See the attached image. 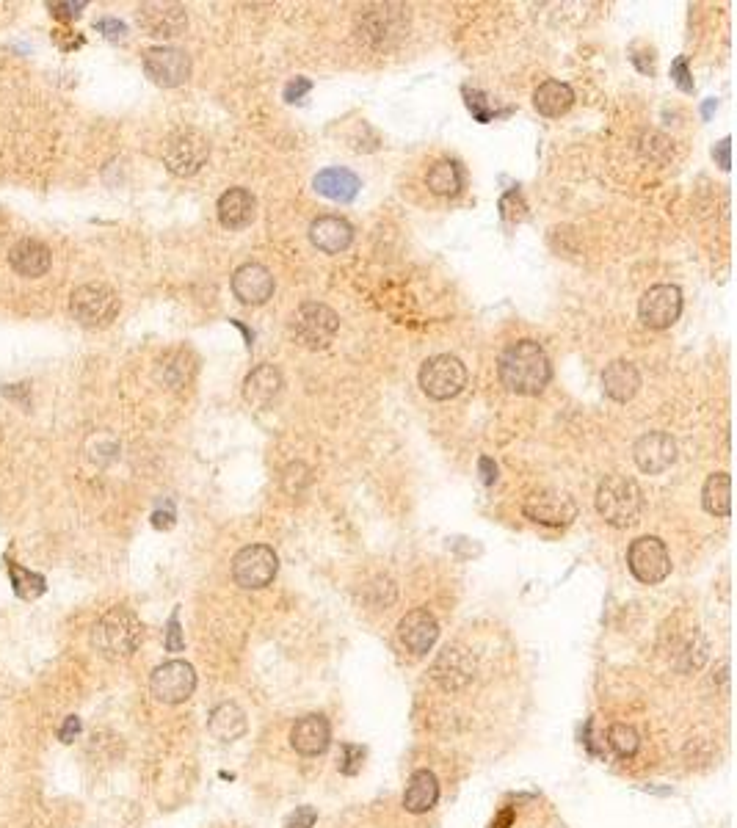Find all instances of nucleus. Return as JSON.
<instances>
[{
  "label": "nucleus",
  "instance_id": "1",
  "mask_svg": "<svg viewBox=\"0 0 737 828\" xmlns=\"http://www.w3.org/2000/svg\"><path fill=\"white\" fill-rule=\"evenodd\" d=\"M497 373L511 392L536 395V392H542L547 387L553 368H550V359L544 354V348L536 340H519V343L508 345L506 351L500 354Z\"/></svg>",
  "mask_w": 737,
  "mask_h": 828
},
{
  "label": "nucleus",
  "instance_id": "2",
  "mask_svg": "<svg viewBox=\"0 0 737 828\" xmlns=\"http://www.w3.org/2000/svg\"><path fill=\"white\" fill-rule=\"evenodd\" d=\"M597 511L613 528H633L644 511V492L627 475H605L597 489Z\"/></svg>",
  "mask_w": 737,
  "mask_h": 828
},
{
  "label": "nucleus",
  "instance_id": "3",
  "mask_svg": "<svg viewBox=\"0 0 737 828\" xmlns=\"http://www.w3.org/2000/svg\"><path fill=\"white\" fill-rule=\"evenodd\" d=\"M92 644L108 660H125L141 644V621L133 610L111 608L94 624Z\"/></svg>",
  "mask_w": 737,
  "mask_h": 828
},
{
  "label": "nucleus",
  "instance_id": "4",
  "mask_svg": "<svg viewBox=\"0 0 737 828\" xmlns=\"http://www.w3.org/2000/svg\"><path fill=\"white\" fill-rule=\"evenodd\" d=\"M210 158V141L205 133L194 127L174 130L172 136L163 141V163L166 169L177 177H194Z\"/></svg>",
  "mask_w": 737,
  "mask_h": 828
},
{
  "label": "nucleus",
  "instance_id": "5",
  "mask_svg": "<svg viewBox=\"0 0 737 828\" xmlns=\"http://www.w3.org/2000/svg\"><path fill=\"white\" fill-rule=\"evenodd\" d=\"M337 329H340L337 312L329 304H321V301L301 304L299 310L293 312V318H290V334L296 337V343H301L304 348H312V351L326 348V345L332 343Z\"/></svg>",
  "mask_w": 737,
  "mask_h": 828
},
{
  "label": "nucleus",
  "instance_id": "6",
  "mask_svg": "<svg viewBox=\"0 0 737 828\" xmlns=\"http://www.w3.org/2000/svg\"><path fill=\"white\" fill-rule=\"evenodd\" d=\"M70 312L86 329H103L119 315V296L108 285H81L72 290Z\"/></svg>",
  "mask_w": 737,
  "mask_h": 828
},
{
  "label": "nucleus",
  "instance_id": "7",
  "mask_svg": "<svg viewBox=\"0 0 737 828\" xmlns=\"http://www.w3.org/2000/svg\"><path fill=\"white\" fill-rule=\"evenodd\" d=\"M420 387L434 401H450L467 387V368L453 354H437L420 368Z\"/></svg>",
  "mask_w": 737,
  "mask_h": 828
},
{
  "label": "nucleus",
  "instance_id": "8",
  "mask_svg": "<svg viewBox=\"0 0 737 828\" xmlns=\"http://www.w3.org/2000/svg\"><path fill=\"white\" fill-rule=\"evenodd\" d=\"M279 558L268 544H249L232 558V577L241 588L257 591V588L271 586L277 577Z\"/></svg>",
  "mask_w": 737,
  "mask_h": 828
},
{
  "label": "nucleus",
  "instance_id": "9",
  "mask_svg": "<svg viewBox=\"0 0 737 828\" xmlns=\"http://www.w3.org/2000/svg\"><path fill=\"white\" fill-rule=\"evenodd\" d=\"M627 566L635 580H641L646 586H657L671 575V555L657 536H641L627 550Z\"/></svg>",
  "mask_w": 737,
  "mask_h": 828
},
{
  "label": "nucleus",
  "instance_id": "10",
  "mask_svg": "<svg viewBox=\"0 0 737 828\" xmlns=\"http://www.w3.org/2000/svg\"><path fill=\"white\" fill-rule=\"evenodd\" d=\"M152 696L163 704H183L194 696L196 671L185 660H169L152 671L150 677Z\"/></svg>",
  "mask_w": 737,
  "mask_h": 828
},
{
  "label": "nucleus",
  "instance_id": "11",
  "mask_svg": "<svg viewBox=\"0 0 737 828\" xmlns=\"http://www.w3.org/2000/svg\"><path fill=\"white\" fill-rule=\"evenodd\" d=\"M144 72L152 83L174 89L191 78V58L180 47H152L144 53Z\"/></svg>",
  "mask_w": 737,
  "mask_h": 828
},
{
  "label": "nucleus",
  "instance_id": "12",
  "mask_svg": "<svg viewBox=\"0 0 737 828\" xmlns=\"http://www.w3.org/2000/svg\"><path fill=\"white\" fill-rule=\"evenodd\" d=\"M525 517L539 522V525H547V528H564L569 525L572 519L577 517V503L572 500L569 492H561V489H542V492H533V495L525 500Z\"/></svg>",
  "mask_w": 737,
  "mask_h": 828
},
{
  "label": "nucleus",
  "instance_id": "13",
  "mask_svg": "<svg viewBox=\"0 0 737 828\" xmlns=\"http://www.w3.org/2000/svg\"><path fill=\"white\" fill-rule=\"evenodd\" d=\"M682 312V290L677 285H655L641 296L638 315L649 329H668L674 326Z\"/></svg>",
  "mask_w": 737,
  "mask_h": 828
},
{
  "label": "nucleus",
  "instance_id": "14",
  "mask_svg": "<svg viewBox=\"0 0 737 828\" xmlns=\"http://www.w3.org/2000/svg\"><path fill=\"white\" fill-rule=\"evenodd\" d=\"M431 677L442 690L456 693V690L467 688L475 679V657L461 646H445L434 660Z\"/></svg>",
  "mask_w": 737,
  "mask_h": 828
},
{
  "label": "nucleus",
  "instance_id": "15",
  "mask_svg": "<svg viewBox=\"0 0 737 828\" xmlns=\"http://www.w3.org/2000/svg\"><path fill=\"white\" fill-rule=\"evenodd\" d=\"M404 9L401 6H376V9H365L359 14V39H365L373 47H387L390 39H398L404 34Z\"/></svg>",
  "mask_w": 737,
  "mask_h": 828
},
{
  "label": "nucleus",
  "instance_id": "16",
  "mask_svg": "<svg viewBox=\"0 0 737 828\" xmlns=\"http://www.w3.org/2000/svg\"><path fill=\"white\" fill-rule=\"evenodd\" d=\"M633 459L646 475H660L677 461V442L666 431H649L635 442Z\"/></svg>",
  "mask_w": 737,
  "mask_h": 828
},
{
  "label": "nucleus",
  "instance_id": "17",
  "mask_svg": "<svg viewBox=\"0 0 737 828\" xmlns=\"http://www.w3.org/2000/svg\"><path fill=\"white\" fill-rule=\"evenodd\" d=\"M437 638L439 624L434 619V613H428L426 608L409 610L404 619H401V624H398V641L412 655H426L428 649L437 644Z\"/></svg>",
  "mask_w": 737,
  "mask_h": 828
},
{
  "label": "nucleus",
  "instance_id": "18",
  "mask_svg": "<svg viewBox=\"0 0 737 828\" xmlns=\"http://www.w3.org/2000/svg\"><path fill=\"white\" fill-rule=\"evenodd\" d=\"M139 25L150 36L172 39L183 34L188 17L180 3H144L139 9Z\"/></svg>",
  "mask_w": 737,
  "mask_h": 828
},
{
  "label": "nucleus",
  "instance_id": "19",
  "mask_svg": "<svg viewBox=\"0 0 737 828\" xmlns=\"http://www.w3.org/2000/svg\"><path fill=\"white\" fill-rule=\"evenodd\" d=\"M232 293L243 301V304H265V301L274 296V276L271 271L260 263H246L241 265L235 274H232Z\"/></svg>",
  "mask_w": 737,
  "mask_h": 828
},
{
  "label": "nucleus",
  "instance_id": "20",
  "mask_svg": "<svg viewBox=\"0 0 737 828\" xmlns=\"http://www.w3.org/2000/svg\"><path fill=\"white\" fill-rule=\"evenodd\" d=\"M332 743V726L323 715H304L290 729V746L299 751L301 757H318Z\"/></svg>",
  "mask_w": 737,
  "mask_h": 828
},
{
  "label": "nucleus",
  "instance_id": "21",
  "mask_svg": "<svg viewBox=\"0 0 737 828\" xmlns=\"http://www.w3.org/2000/svg\"><path fill=\"white\" fill-rule=\"evenodd\" d=\"M53 263V254L42 241L34 238H25V241L14 243L12 252H9V265H12L14 274L25 276V279H39L50 271Z\"/></svg>",
  "mask_w": 737,
  "mask_h": 828
},
{
  "label": "nucleus",
  "instance_id": "22",
  "mask_svg": "<svg viewBox=\"0 0 737 828\" xmlns=\"http://www.w3.org/2000/svg\"><path fill=\"white\" fill-rule=\"evenodd\" d=\"M282 387H285L282 373L274 365H260L243 381V398L246 403H252L254 409H268L279 398Z\"/></svg>",
  "mask_w": 737,
  "mask_h": 828
},
{
  "label": "nucleus",
  "instance_id": "23",
  "mask_svg": "<svg viewBox=\"0 0 737 828\" xmlns=\"http://www.w3.org/2000/svg\"><path fill=\"white\" fill-rule=\"evenodd\" d=\"M602 390L616 403L633 401L635 392L641 390V373H638L633 362L613 359L611 365L602 370Z\"/></svg>",
  "mask_w": 737,
  "mask_h": 828
},
{
  "label": "nucleus",
  "instance_id": "24",
  "mask_svg": "<svg viewBox=\"0 0 737 828\" xmlns=\"http://www.w3.org/2000/svg\"><path fill=\"white\" fill-rule=\"evenodd\" d=\"M310 241L326 254L346 252L354 241V227L340 216H321L310 224Z\"/></svg>",
  "mask_w": 737,
  "mask_h": 828
},
{
  "label": "nucleus",
  "instance_id": "25",
  "mask_svg": "<svg viewBox=\"0 0 737 828\" xmlns=\"http://www.w3.org/2000/svg\"><path fill=\"white\" fill-rule=\"evenodd\" d=\"M254 196L246 188H230L219 199V221L227 230H243L254 219Z\"/></svg>",
  "mask_w": 737,
  "mask_h": 828
},
{
  "label": "nucleus",
  "instance_id": "26",
  "mask_svg": "<svg viewBox=\"0 0 737 828\" xmlns=\"http://www.w3.org/2000/svg\"><path fill=\"white\" fill-rule=\"evenodd\" d=\"M315 191L326 199H334V202H351L354 196L359 194V177L348 169H323V172L315 174Z\"/></svg>",
  "mask_w": 737,
  "mask_h": 828
},
{
  "label": "nucleus",
  "instance_id": "27",
  "mask_svg": "<svg viewBox=\"0 0 737 828\" xmlns=\"http://www.w3.org/2000/svg\"><path fill=\"white\" fill-rule=\"evenodd\" d=\"M439 801V784H437V776L431 771H415L412 773V779H409V784H406V793H404V806L406 812H412V815H423V812H428V809H434Z\"/></svg>",
  "mask_w": 737,
  "mask_h": 828
},
{
  "label": "nucleus",
  "instance_id": "28",
  "mask_svg": "<svg viewBox=\"0 0 737 828\" xmlns=\"http://www.w3.org/2000/svg\"><path fill=\"white\" fill-rule=\"evenodd\" d=\"M208 729L210 735L216 737V740H221V743H232V740L246 735V715H243V710L238 704L224 702L210 713Z\"/></svg>",
  "mask_w": 737,
  "mask_h": 828
},
{
  "label": "nucleus",
  "instance_id": "29",
  "mask_svg": "<svg viewBox=\"0 0 737 828\" xmlns=\"http://www.w3.org/2000/svg\"><path fill=\"white\" fill-rule=\"evenodd\" d=\"M575 103V92L569 83L561 81H544L536 94H533V105L542 116H561L566 114Z\"/></svg>",
  "mask_w": 737,
  "mask_h": 828
},
{
  "label": "nucleus",
  "instance_id": "30",
  "mask_svg": "<svg viewBox=\"0 0 737 828\" xmlns=\"http://www.w3.org/2000/svg\"><path fill=\"white\" fill-rule=\"evenodd\" d=\"M702 506L713 517H729L732 511V478L726 472H715L702 489Z\"/></svg>",
  "mask_w": 737,
  "mask_h": 828
},
{
  "label": "nucleus",
  "instance_id": "31",
  "mask_svg": "<svg viewBox=\"0 0 737 828\" xmlns=\"http://www.w3.org/2000/svg\"><path fill=\"white\" fill-rule=\"evenodd\" d=\"M426 185L439 196H453L459 194L461 185H464V174H461L459 163L453 161H437L426 174Z\"/></svg>",
  "mask_w": 737,
  "mask_h": 828
},
{
  "label": "nucleus",
  "instance_id": "32",
  "mask_svg": "<svg viewBox=\"0 0 737 828\" xmlns=\"http://www.w3.org/2000/svg\"><path fill=\"white\" fill-rule=\"evenodd\" d=\"M9 577H12V586H14V594L23 599H36L45 594V577L42 575H34V572H28V569H23V566L17 564H9Z\"/></svg>",
  "mask_w": 737,
  "mask_h": 828
},
{
  "label": "nucleus",
  "instance_id": "33",
  "mask_svg": "<svg viewBox=\"0 0 737 828\" xmlns=\"http://www.w3.org/2000/svg\"><path fill=\"white\" fill-rule=\"evenodd\" d=\"M608 743H611V748L619 757L630 759L635 757V751L641 746V737H638V732H635L633 726L613 724L611 732H608Z\"/></svg>",
  "mask_w": 737,
  "mask_h": 828
},
{
  "label": "nucleus",
  "instance_id": "34",
  "mask_svg": "<svg viewBox=\"0 0 737 828\" xmlns=\"http://www.w3.org/2000/svg\"><path fill=\"white\" fill-rule=\"evenodd\" d=\"M185 351H177V354H172V359L163 365V379H166V384H172V387H183L185 381L191 379V373H185L183 362H185Z\"/></svg>",
  "mask_w": 737,
  "mask_h": 828
},
{
  "label": "nucleus",
  "instance_id": "35",
  "mask_svg": "<svg viewBox=\"0 0 737 828\" xmlns=\"http://www.w3.org/2000/svg\"><path fill=\"white\" fill-rule=\"evenodd\" d=\"M362 759H365V751L354 743H346L343 746V757H340V771L346 776H357L359 768H362Z\"/></svg>",
  "mask_w": 737,
  "mask_h": 828
},
{
  "label": "nucleus",
  "instance_id": "36",
  "mask_svg": "<svg viewBox=\"0 0 737 828\" xmlns=\"http://www.w3.org/2000/svg\"><path fill=\"white\" fill-rule=\"evenodd\" d=\"M94 28H97L105 39H111V42H119V39H125V34H127V25L114 20V17H103V20H97Z\"/></svg>",
  "mask_w": 737,
  "mask_h": 828
},
{
  "label": "nucleus",
  "instance_id": "37",
  "mask_svg": "<svg viewBox=\"0 0 737 828\" xmlns=\"http://www.w3.org/2000/svg\"><path fill=\"white\" fill-rule=\"evenodd\" d=\"M315 820H318V812H315V806H299V809H296V812L288 817L285 828H312V826H315Z\"/></svg>",
  "mask_w": 737,
  "mask_h": 828
},
{
  "label": "nucleus",
  "instance_id": "38",
  "mask_svg": "<svg viewBox=\"0 0 737 828\" xmlns=\"http://www.w3.org/2000/svg\"><path fill=\"white\" fill-rule=\"evenodd\" d=\"M183 633H180V616L177 613H172V619H169V624H166V649L169 652H183Z\"/></svg>",
  "mask_w": 737,
  "mask_h": 828
},
{
  "label": "nucleus",
  "instance_id": "39",
  "mask_svg": "<svg viewBox=\"0 0 737 828\" xmlns=\"http://www.w3.org/2000/svg\"><path fill=\"white\" fill-rule=\"evenodd\" d=\"M47 9L56 14L58 20H75L81 9H86L83 0H75V3H47Z\"/></svg>",
  "mask_w": 737,
  "mask_h": 828
},
{
  "label": "nucleus",
  "instance_id": "40",
  "mask_svg": "<svg viewBox=\"0 0 737 828\" xmlns=\"http://www.w3.org/2000/svg\"><path fill=\"white\" fill-rule=\"evenodd\" d=\"M671 78L677 81V86H680L682 92H693V81L691 75H688V61H685V58H677V61L671 64Z\"/></svg>",
  "mask_w": 737,
  "mask_h": 828
},
{
  "label": "nucleus",
  "instance_id": "41",
  "mask_svg": "<svg viewBox=\"0 0 737 828\" xmlns=\"http://www.w3.org/2000/svg\"><path fill=\"white\" fill-rule=\"evenodd\" d=\"M81 735V718L78 715H70L64 724H61V729H58V740L61 743H75V737Z\"/></svg>",
  "mask_w": 737,
  "mask_h": 828
},
{
  "label": "nucleus",
  "instance_id": "42",
  "mask_svg": "<svg viewBox=\"0 0 737 828\" xmlns=\"http://www.w3.org/2000/svg\"><path fill=\"white\" fill-rule=\"evenodd\" d=\"M312 89V81H307V78H296V81H290L288 86H285V100L288 103H299L304 94L310 92Z\"/></svg>",
  "mask_w": 737,
  "mask_h": 828
},
{
  "label": "nucleus",
  "instance_id": "43",
  "mask_svg": "<svg viewBox=\"0 0 737 828\" xmlns=\"http://www.w3.org/2000/svg\"><path fill=\"white\" fill-rule=\"evenodd\" d=\"M478 470H481V478H484L486 486H492V483L497 481V467L489 456H481V459H478Z\"/></svg>",
  "mask_w": 737,
  "mask_h": 828
},
{
  "label": "nucleus",
  "instance_id": "44",
  "mask_svg": "<svg viewBox=\"0 0 737 828\" xmlns=\"http://www.w3.org/2000/svg\"><path fill=\"white\" fill-rule=\"evenodd\" d=\"M152 525H155L158 530L172 528V525H174L172 508H166V511H155V514H152Z\"/></svg>",
  "mask_w": 737,
  "mask_h": 828
},
{
  "label": "nucleus",
  "instance_id": "45",
  "mask_svg": "<svg viewBox=\"0 0 737 828\" xmlns=\"http://www.w3.org/2000/svg\"><path fill=\"white\" fill-rule=\"evenodd\" d=\"M729 138H724V141H718V147L713 150V158H718V166L721 169H729Z\"/></svg>",
  "mask_w": 737,
  "mask_h": 828
},
{
  "label": "nucleus",
  "instance_id": "46",
  "mask_svg": "<svg viewBox=\"0 0 737 828\" xmlns=\"http://www.w3.org/2000/svg\"><path fill=\"white\" fill-rule=\"evenodd\" d=\"M511 820H514V809H506V812L500 815V820H497V823H492V828H508V826H511Z\"/></svg>",
  "mask_w": 737,
  "mask_h": 828
}]
</instances>
